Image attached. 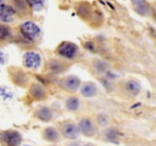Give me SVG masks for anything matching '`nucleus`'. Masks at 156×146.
I'll return each mask as SVG.
<instances>
[{
  "label": "nucleus",
  "instance_id": "nucleus-1",
  "mask_svg": "<svg viewBox=\"0 0 156 146\" xmlns=\"http://www.w3.org/2000/svg\"><path fill=\"white\" fill-rule=\"evenodd\" d=\"M21 31L26 38L30 40H34L39 36L41 33V29L35 23L27 21L21 25Z\"/></svg>",
  "mask_w": 156,
  "mask_h": 146
},
{
  "label": "nucleus",
  "instance_id": "nucleus-2",
  "mask_svg": "<svg viewBox=\"0 0 156 146\" xmlns=\"http://www.w3.org/2000/svg\"><path fill=\"white\" fill-rule=\"evenodd\" d=\"M2 141L5 146H18L21 142V136L16 131H5L2 134Z\"/></svg>",
  "mask_w": 156,
  "mask_h": 146
},
{
  "label": "nucleus",
  "instance_id": "nucleus-3",
  "mask_svg": "<svg viewBox=\"0 0 156 146\" xmlns=\"http://www.w3.org/2000/svg\"><path fill=\"white\" fill-rule=\"evenodd\" d=\"M41 63V56L35 52H27L23 56V64L26 68L37 69Z\"/></svg>",
  "mask_w": 156,
  "mask_h": 146
},
{
  "label": "nucleus",
  "instance_id": "nucleus-4",
  "mask_svg": "<svg viewBox=\"0 0 156 146\" xmlns=\"http://www.w3.org/2000/svg\"><path fill=\"white\" fill-rule=\"evenodd\" d=\"M57 52L61 56L67 58V59H73L76 56L78 52V47L76 44L70 42H64L59 45L58 47Z\"/></svg>",
  "mask_w": 156,
  "mask_h": 146
},
{
  "label": "nucleus",
  "instance_id": "nucleus-5",
  "mask_svg": "<svg viewBox=\"0 0 156 146\" xmlns=\"http://www.w3.org/2000/svg\"><path fill=\"white\" fill-rule=\"evenodd\" d=\"M80 129L76 124L72 123H66L62 127V133L66 138L74 139L79 136Z\"/></svg>",
  "mask_w": 156,
  "mask_h": 146
},
{
  "label": "nucleus",
  "instance_id": "nucleus-6",
  "mask_svg": "<svg viewBox=\"0 0 156 146\" xmlns=\"http://www.w3.org/2000/svg\"><path fill=\"white\" fill-rule=\"evenodd\" d=\"M15 12L12 7L6 5H2L0 11V18L4 23H9L14 20Z\"/></svg>",
  "mask_w": 156,
  "mask_h": 146
},
{
  "label": "nucleus",
  "instance_id": "nucleus-7",
  "mask_svg": "<svg viewBox=\"0 0 156 146\" xmlns=\"http://www.w3.org/2000/svg\"><path fill=\"white\" fill-rule=\"evenodd\" d=\"M79 127L82 133L87 136H92L95 132V129H94V126L92 121L88 118H85L81 120Z\"/></svg>",
  "mask_w": 156,
  "mask_h": 146
},
{
  "label": "nucleus",
  "instance_id": "nucleus-8",
  "mask_svg": "<svg viewBox=\"0 0 156 146\" xmlns=\"http://www.w3.org/2000/svg\"><path fill=\"white\" fill-rule=\"evenodd\" d=\"M64 85L69 91H76L80 85V80L76 76H69L64 82Z\"/></svg>",
  "mask_w": 156,
  "mask_h": 146
},
{
  "label": "nucleus",
  "instance_id": "nucleus-9",
  "mask_svg": "<svg viewBox=\"0 0 156 146\" xmlns=\"http://www.w3.org/2000/svg\"><path fill=\"white\" fill-rule=\"evenodd\" d=\"M37 116L42 121L47 122L52 119L53 113L50 108L47 107V106H42L37 111Z\"/></svg>",
  "mask_w": 156,
  "mask_h": 146
},
{
  "label": "nucleus",
  "instance_id": "nucleus-10",
  "mask_svg": "<svg viewBox=\"0 0 156 146\" xmlns=\"http://www.w3.org/2000/svg\"><path fill=\"white\" fill-rule=\"evenodd\" d=\"M30 92L36 100H43L46 97L45 90L39 85H32L31 88L30 89Z\"/></svg>",
  "mask_w": 156,
  "mask_h": 146
},
{
  "label": "nucleus",
  "instance_id": "nucleus-11",
  "mask_svg": "<svg viewBox=\"0 0 156 146\" xmlns=\"http://www.w3.org/2000/svg\"><path fill=\"white\" fill-rule=\"evenodd\" d=\"M81 93L83 96L87 97H91L97 93V88L93 83H87L81 88Z\"/></svg>",
  "mask_w": 156,
  "mask_h": 146
},
{
  "label": "nucleus",
  "instance_id": "nucleus-12",
  "mask_svg": "<svg viewBox=\"0 0 156 146\" xmlns=\"http://www.w3.org/2000/svg\"><path fill=\"white\" fill-rule=\"evenodd\" d=\"M44 137L50 141H56L59 139V133L53 127H48L44 130Z\"/></svg>",
  "mask_w": 156,
  "mask_h": 146
},
{
  "label": "nucleus",
  "instance_id": "nucleus-13",
  "mask_svg": "<svg viewBox=\"0 0 156 146\" xmlns=\"http://www.w3.org/2000/svg\"><path fill=\"white\" fill-rule=\"evenodd\" d=\"M133 4V5H135L136 9L141 14H146L148 12V6L146 5L145 0H131Z\"/></svg>",
  "mask_w": 156,
  "mask_h": 146
},
{
  "label": "nucleus",
  "instance_id": "nucleus-14",
  "mask_svg": "<svg viewBox=\"0 0 156 146\" xmlns=\"http://www.w3.org/2000/svg\"><path fill=\"white\" fill-rule=\"evenodd\" d=\"M126 88H127L129 93L134 94V95L138 94L140 92V90H141L140 85L138 82H136V81H129V82H127Z\"/></svg>",
  "mask_w": 156,
  "mask_h": 146
},
{
  "label": "nucleus",
  "instance_id": "nucleus-15",
  "mask_svg": "<svg viewBox=\"0 0 156 146\" xmlns=\"http://www.w3.org/2000/svg\"><path fill=\"white\" fill-rule=\"evenodd\" d=\"M79 105H80V101L76 97H69L66 101V107L71 111L77 110L79 107Z\"/></svg>",
  "mask_w": 156,
  "mask_h": 146
},
{
  "label": "nucleus",
  "instance_id": "nucleus-16",
  "mask_svg": "<svg viewBox=\"0 0 156 146\" xmlns=\"http://www.w3.org/2000/svg\"><path fill=\"white\" fill-rule=\"evenodd\" d=\"M30 5L36 12H39L44 9V0H28Z\"/></svg>",
  "mask_w": 156,
  "mask_h": 146
},
{
  "label": "nucleus",
  "instance_id": "nucleus-17",
  "mask_svg": "<svg viewBox=\"0 0 156 146\" xmlns=\"http://www.w3.org/2000/svg\"><path fill=\"white\" fill-rule=\"evenodd\" d=\"M50 68L53 70L54 71H62V64H60L59 62H58L57 61L55 60V62H53L50 65Z\"/></svg>",
  "mask_w": 156,
  "mask_h": 146
},
{
  "label": "nucleus",
  "instance_id": "nucleus-18",
  "mask_svg": "<svg viewBox=\"0 0 156 146\" xmlns=\"http://www.w3.org/2000/svg\"><path fill=\"white\" fill-rule=\"evenodd\" d=\"M8 33H9V29L5 26L2 25L1 30H0V36H1L2 39H4L5 37H6V36H8Z\"/></svg>",
  "mask_w": 156,
  "mask_h": 146
},
{
  "label": "nucleus",
  "instance_id": "nucleus-19",
  "mask_svg": "<svg viewBox=\"0 0 156 146\" xmlns=\"http://www.w3.org/2000/svg\"><path fill=\"white\" fill-rule=\"evenodd\" d=\"M98 121L101 126H105V125L108 124V118L105 116H101L98 119Z\"/></svg>",
  "mask_w": 156,
  "mask_h": 146
}]
</instances>
